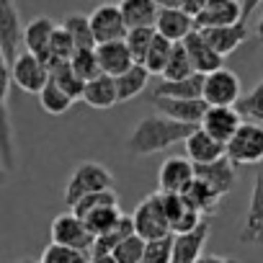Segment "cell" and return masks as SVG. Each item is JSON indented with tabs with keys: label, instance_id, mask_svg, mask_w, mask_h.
Segmentation results:
<instances>
[{
	"label": "cell",
	"instance_id": "41",
	"mask_svg": "<svg viewBox=\"0 0 263 263\" xmlns=\"http://www.w3.org/2000/svg\"><path fill=\"white\" fill-rule=\"evenodd\" d=\"M111 253H114V258H116L119 263H140V258H142V253H145V240H142L137 232H132V235H126Z\"/></svg>",
	"mask_w": 263,
	"mask_h": 263
},
{
	"label": "cell",
	"instance_id": "27",
	"mask_svg": "<svg viewBox=\"0 0 263 263\" xmlns=\"http://www.w3.org/2000/svg\"><path fill=\"white\" fill-rule=\"evenodd\" d=\"M147 80H150V72H147V67H145V65H140V62H135L126 72L116 75V78H114V83H116V98H119V103L137 98V96L145 90Z\"/></svg>",
	"mask_w": 263,
	"mask_h": 263
},
{
	"label": "cell",
	"instance_id": "47",
	"mask_svg": "<svg viewBox=\"0 0 263 263\" xmlns=\"http://www.w3.org/2000/svg\"><path fill=\"white\" fill-rule=\"evenodd\" d=\"M255 42L258 44H263V16L258 18V24H255Z\"/></svg>",
	"mask_w": 263,
	"mask_h": 263
},
{
	"label": "cell",
	"instance_id": "36",
	"mask_svg": "<svg viewBox=\"0 0 263 263\" xmlns=\"http://www.w3.org/2000/svg\"><path fill=\"white\" fill-rule=\"evenodd\" d=\"M171 49H173V42H168L165 36L155 34V39H153V44H150V49H147V54L142 60V65L147 67L150 75H160L163 72V67H165V62L171 57Z\"/></svg>",
	"mask_w": 263,
	"mask_h": 263
},
{
	"label": "cell",
	"instance_id": "17",
	"mask_svg": "<svg viewBox=\"0 0 263 263\" xmlns=\"http://www.w3.org/2000/svg\"><path fill=\"white\" fill-rule=\"evenodd\" d=\"M242 21L237 0H206L204 8L194 16L196 29H214V26H230Z\"/></svg>",
	"mask_w": 263,
	"mask_h": 263
},
{
	"label": "cell",
	"instance_id": "6",
	"mask_svg": "<svg viewBox=\"0 0 263 263\" xmlns=\"http://www.w3.org/2000/svg\"><path fill=\"white\" fill-rule=\"evenodd\" d=\"M240 96H242L240 78L224 65L204 75L201 98L206 101V106H235Z\"/></svg>",
	"mask_w": 263,
	"mask_h": 263
},
{
	"label": "cell",
	"instance_id": "38",
	"mask_svg": "<svg viewBox=\"0 0 263 263\" xmlns=\"http://www.w3.org/2000/svg\"><path fill=\"white\" fill-rule=\"evenodd\" d=\"M108 204H119V199H116V191H114V189L93 191V194H88V196L78 199V201L70 206V212H75V214L83 219V217H85V214H90L93 209H101V206H108Z\"/></svg>",
	"mask_w": 263,
	"mask_h": 263
},
{
	"label": "cell",
	"instance_id": "29",
	"mask_svg": "<svg viewBox=\"0 0 263 263\" xmlns=\"http://www.w3.org/2000/svg\"><path fill=\"white\" fill-rule=\"evenodd\" d=\"M72 98L49 78L47 83H44V88L39 90V106L49 114V116H62V114H67L70 108H72Z\"/></svg>",
	"mask_w": 263,
	"mask_h": 263
},
{
	"label": "cell",
	"instance_id": "10",
	"mask_svg": "<svg viewBox=\"0 0 263 263\" xmlns=\"http://www.w3.org/2000/svg\"><path fill=\"white\" fill-rule=\"evenodd\" d=\"M242 245H263V163L258 165V173L253 178V191L245 212V222L240 230Z\"/></svg>",
	"mask_w": 263,
	"mask_h": 263
},
{
	"label": "cell",
	"instance_id": "23",
	"mask_svg": "<svg viewBox=\"0 0 263 263\" xmlns=\"http://www.w3.org/2000/svg\"><path fill=\"white\" fill-rule=\"evenodd\" d=\"M186 145V158L194 163V165H201V163H212L217 158L224 155V145L219 140H214L212 135H206V132L201 126H196L191 135L183 140Z\"/></svg>",
	"mask_w": 263,
	"mask_h": 263
},
{
	"label": "cell",
	"instance_id": "50",
	"mask_svg": "<svg viewBox=\"0 0 263 263\" xmlns=\"http://www.w3.org/2000/svg\"><path fill=\"white\" fill-rule=\"evenodd\" d=\"M21 263H39V260H31V258H24Z\"/></svg>",
	"mask_w": 263,
	"mask_h": 263
},
{
	"label": "cell",
	"instance_id": "35",
	"mask_svg": "<svg viewBox=\"0 0 263 263\" xmlns=\"http://www.w3.org/2000/svg\"><path fill=\"white\" fill-rule=\"evenodd\" d=\"M155 34H158V31H155V26L126 29L124 42H126V47H129L132 57H135V62H140V65H142V60H145V54H147V49H150V44H153Z\"/></svg>",
	"mask_w": 263,
	"mask_h": 263
},
{
	"label": "cell",
	"instance_id": "26",
	"mask_svg": "<svg viewBox=\"0 0 263 263\" xmlns=\"http://www.w3.org/2000/svg\"><path fill=\"white\" fill-rule=\"evenodd\" d=\"M183 199H186V204L189 206H194L201 217H209V214H214L217 209H219V201H222V196L209 186V183H204L201 178H194L186 189H183V194H181Z\"/></svg>",
	"mask_w": 263,
	"mask_h": 263
},
{
	"label": "cell",
	"instance_id": "4",
	"mask_svg": "<svg viewBox=\"0 0 263 263\" xmlns=\"http://www.w3.org/2000/svg\"><path fill=\"white\" fill-rule=\"evenodd\" d=\"M129 217H132V227H135V232L142 240H158V237L171 235V224H168V217H165V209H163L160 191L142 199Z\"/></svg>",
	"mask_w": 263,
	"mask_h": 263
},
{
	"label": "cell",
	"instance_id": "19",
	"mask_svg": "<svg viewBox=\"0 0 263 263\" xmlns=\"http://www.w3.org/2000/svg\"><path fill=\"white\" fill-rule=\"evenodd\" d=\"M196 29L194 16H189L183 8L173 6V8H160L158 18H155V31L160 36H165L168 42H183L191 31Z\"/></svg>",
	"mask_w": 263,
	"mask_h": 263
},
{
	"label": "cell",
	"instance_id": "33",
	"mask_svg": "<svg viewBox=\"0 0 263 263\" xmlns=\"http://www.w3.org/2000/svg\"><path fill=\"white\" fill-rule=\"evenodd\" d=\"M39 263H90V253H88V250H80V248L49 242V245L44 248Z\"/></svg>",
	"mask_w": 263,
	"mask_h": 263
},
{
	"label": "cell",
	"instance_id": "13",
	"mask_svg": "<svg viewBox=\"0 0 263 263\" xmlns=\"http://www.w3.org/2000/svg\"><path fill=\"white\" fill-rule=\"evenodd\" d=\"M150 103L168 119L183 121V124H194L199 126L204 111H206V101L204 98H168V96H153L150 93Z\"/></svg>",
	"mask_w": 263,
	"mask_h": 263
},
{
	"label": "cell",
	"instance_id": "3",
	"mask_svg": "<svg viewBox=\"0 0 263 263\" xmlns=\"http://www.w3.org/2000/svg\"><path fill=\"white\" fill-rule=\"evenodd\" d=\"M103 189H114V173L101 163H90V160L80 163L65 186V204L72 206L78 199H83L93 191H103Z\"/></svg>",
	"mask_w": 263,
	"mask_h": 263
},
{
	"label": "cell",
	"instance_id": "20",
	"mask_svg": "<svg viewBox=\"0 0 263 263\" xmlns=\"http://www.w3.org/2000/svg\"><path fill=\"white\" fill-rule=\"evenodd\" d=\"M204 34V39L212 44V49L219 54V57H230L237 47L245 44L248 39V24L245 21H237V24H230V26H214V29H199Z\"/></svg>",
	"mask_w": 263,
	"mask_h": 263
},
{
	"label": "cell",
	"instance_id": "15",
	"mask_svg": "<svg viewBox=\"0 0 263 263\" xmlns=\"http://www.w3.org/2000/svg\"><path fill=\"white\" fill-rule=\"evenodd\" d=\"M196 171V178H201L204 183H209L219 196H227L235 186H237V165L222 155L212 163H201V165H194Z\"/></svg>",
	"mask_w": 263,
	"mask_h": 263
},
{
	"label": "cell",
	"instance_id": "22",
	"mask_svg": "<svg viewBox=\"0 0 263 263\" xmlns=\"http://www.w3.org/2000/svg\"><path fill=\"white\" fill-rule=\"evenodd\" d=\"M96 57L101 65V72L116 78L121 72H126L132 65H135V57H132L129 47L124 39L119 42H106V44H96Z\"/></svg>",
	"mask_w": 263,
	"mask_h": 263
},
{
	"label": "cell",
	"instance_id": "14",
	"mask_svg": "<svg viewBox=\"0 0 263 263\" xmlns=\"http://www.w3.org/2000/svg\"><path fill=\"white\" fill-rule=\"evenodd\" d=\"M209 232H212L209 222L201 219L194 230L173 235L171 263H196V258L204 253V245H206V240H209Z\"/></svg>",
	"mask_w": 263,
	"mask_h": 263
},
{
	"label": "cell",
	"instance_id": "31",
	"mask_svg": "<svg viewBox=\"0 0 263 263\" xmlns=\"http://www.w3.org/2000/svg\"><path fill=\"white\" fill-rule=\"evenodd\" d=\"M121 217H124V212L119 209V204H108V206H101V209H93L90 214H85L83 222H85V227L90 230V235L98 237V235L108 232Z\"/></svg>",
	"mask_w": 263,
	"mask_h": 263
},
{
	"label": "cell",
	"instance_id": "1",
	"mask_svg": "<svg viewBox=\"0 0 263 263\" xmlns=\"http://www.w3.org/2000/svg\"><path fill=\"white\" fill-rule=\"evenodd\" d=\"M196 126L183 124L176 119H168L163 114H153L137 121V126L132 129V135L126 140V153L135 158H147L155 153H165L173 145L183 142Z\"/></svg>",
	"mask_w": 263,
	"mask_h": 263
},
{
	"label": "cell",
	"instance_id": "2",
	"mask_svg": "<svg viewBox=\"0 0 263 263\" xmlns=\"http://www.w3.org/2000/svg\"><path fill=\"white\" fill-rule=\"evenodd\" d=\"M224 155L235 165H260L263 163V124L242 121L237 132L227 140Z\"/></svg>",
	"mask_w": 263,
	"mask_h": 263
},
{
	"label": "cell",
	"instance_id": "25",
	"mask_svg": "<svg viewBox=\"0 0 263 263\" xmlns=\"http://www.w3.org/2000/svg\"><path fill=\"white\" fill-rule=\"evenodd\" d=\"M119 11L124 16L126 29H140V26H155V18L160 13V6L155 0H119Z\"/></svg>",
	"mask_w": 263,
	"mask_h": 263
},
{
	"label": "cell",
	"instance_id": "45",
	"mask_svg": "<svg viewBox=\"0 0 263 263\" xmlns=\"http://www.w3.org/2000/svg\"><path fill=\"white\" fill-rule=\"evenodd\" d=\"M196 263H237L235 258H224V255H199L196 258Z\"/></svg>",
	"mask_w": 263,
	"mask_h": 263
},
{
	"label": "cell",
	"instance_id": "37",
	"mask_svg": "<svg viewBox=\"0 0 263 263\" xmlns=\"http://www.w3.org/2000/svg\"><path fill=\"white\" fill-rule=\"evenodd\" d=\"M62 26H65L67 34L72 36L75 49H93V47H96V39H93V31H90V21H88V16H70Z\"/></svg>",
	"mask_w": 263,
	"mask_h": 263
},
{
	"label": "cell",
	"instance_id": "42",
	"mask_svg": "<svg viewBox=\"0 0 263 263\" xmlns=\"http://www.w3.org/2000/svg\"><path fill=\"white\" fill-rule=\"evenodd\" d=\"M171 245H173V235H165L158 240H145V253H142L140 263H171Z\"/></svg>",
	"mask_w": 263,
	"mask_h": 263
},
{
	"label": "cell",
	"instance_id": "44",
	"mask_svg": "<svg viewBox=\"0 0 263 263\" xmlns=\"http://www.w3.org/2000/svg\"><path fill=\"white\" fill-rule=\"evenodd\" d=\"M206 0H178V8H183L189 16H196L201 8H204Z\"/></svg>",
	"mask_w": 263,
	"mask_h": 263
},
{
	"label": "cell",
	"instance_id": "5",
	"mask_svg": "<svg viewBox=\"0 0 263 263\" xmlns=\"http://www.w3.org/2000/svg\"><path fill=\"white\" fill-rule=\"evenodd\" d=\"M8 93H11V65L0 52V163L6 171L16 168V145H13V124L8 111Z\"/></svg>",
	"mask_w": 263,
	"mask_h": 263
},
{
	"label": "cell",
	"instance_id": "40",
	"mask_svg": "<svg viewBox=\"0 0 263 263\" xmlns=\"http://www.w3.org/2000/svg\"><path fill=\"white\" fill-rule=\"evenodd\" d=\"M75 52V44H72V36L67 34L65 26H57L54 34H52V42H49V67L54 62H67Z\"/></svg>",
	"mask_w": 263,
	"mask_h": 263
},
{
	"label": "cell",
	"instance_id": "32",
	"mask_svg": "<svg viewBox=\"0 0 263 263\" xmlns=\"http://www.w3.org/2000/svg\"><path fill=\"white\" fill-rule=\"evenodd\" d=\"M194 72H196V70H194V65H191V60H189L183 44L176 42L173 49H171V57H168L163 72H160V78H163V80H178V78H189V75H194Z\"/></svg>",
	"mask_w": 263,
	"mask_h": 263
},
{
	"label": "cell",
	"instance_id": "28",
	"mask_svg": "<svg viewBox=\"0 0 263 263\" xmlns=\"http://www.w3.org/2000/svg\"><path fill=\"white\" fill-rule=\"evenodd\" d=\"M201 85H204V75L194 72L189 78H178V80H160L153 88V96H168V98H201Z\"/></svg>",
	"mask_w": 263,
	"mask_h": 263
},
{
	"label": "cell",
	"instance_id": "21",
	"mask_svg": "<svg viewBox=\"0 0 263 263\" xmlns=\"http://www.w3.org/2000/svg\"><path fill=\"white\" fill-rule=\"evenodd\" d=\"M181 44H183V49H186V54H189L194 70L201 72V75H206V72L222 67V62H224V57H219V54L212 49V44L204 39V34H201L199 29H194Z\"/></svg>",
	"mask_w": 263,
	"mask_h": 263
},
{
	"label": "cell",
	"instance_id": "12",
	"mask_svg": "<svg viewBox=\"0 0 263 263\" xmlns=\"http://www.w3.org/2000/svg\"><path fill=\"white\" fill-rule=\"evenodd\" d=\"M240 124H242V116L235 106H206V111L199 121V126L206 135H212L222 145H227V140L237 132Z\"/></svg>",
	"mask_w": 263,
	"mask_h": 263
},
{
	"label": "cell",
	"instance_id": "39",
	"mask_svg": "<svg viewBox=\"0 0 263 263\" xmlns=\"http://www.w3.org/2000/svg\"><path fill=\"white\" fill-rule=\"evenodd\" d=\"M67 62H70V67L78 72V78H83V80H93L96 75H101V65H98V57H96V47H93V49H75Z\"/></svg>",
	"mask_w": 263,
	"mask_h": 263
},
{
	"label": "cell",
	"instance_id": "8",
	"mask_svg": "<svg viewBox=\"0 0 263 263\" xmlns=\"http://www.w3.org/2000/svg\"><path fill=\"white\" fill-rule=\"evenodd\" d=\"M24 44V26L16 0H0V52L6 54L8 65L18 57Z\"/></svg>",
	"mask_w": 263,
	"mask_h": 263
},
{
	"label": "cell",
	"instance_id": "9",
	"mask_svg": "<svg viewBox=\"0 0 263 263\" xmlns=\"http://www.w3.org/2000/svg\"><path fill=\"white\" fill-rule=\"evenodd\" d=\"M49 235H52V242H60V245H70V248H80V250H88L93 248V235L90 230L85 227V222L75 214V212H62L52 219V227H49Z\"/></svg>",
	"mask_w": 263,
	"mask_h": 263
},
{
	"label": "cell",
	"instance_id": "30",
	"mask_svg": "<svg viewBox=\"0 0 263 263\" xmlns=\"http://www.w3.org/2000/svg\"><path fill=\"white\" fill-rule=\"evenodd\" d=\"M49 78L72 98V101H80V96H83V85H85V80L83 78H78V72L70 67V62H54L52 67H49Z\"/></svg>",
	"mask_w": 263,
	"mask_h": 263
},
{
	"label": "cell",
	"instance_id": "43",
	"mask_svg": "<svg viewBox=\"0 0 263 263\" xmlns=\"http://www.w3.org/2000/svg\"><path fill=\"white\" fill-rule=\"evenodd\" d=\"M263 3V0H240V13H242V21L248 24V18L258 11V6Z\"/></svg>",
	"mask_w": 263,
	"mask_h": 263
},
{
	"label": "cell",
	"instance_id": "7",
	"mask_svg": "<svg viewBox=\"0 0 263 263\" xmlns=\"http://www.w3.org/2000/svg\"><path fill=\"white\" fill-rule=\"evenodd\" d=\"M49 80V67L31 52H18V57L11 62V83L16 88H21L24 93H34L39 96V90L44 88V83Z\"/></svg>",
	"mask_w": 263,
	"mask_h": 263
},
{
	"label": "cell",
	"instance_id": "48",
	"mask_svg": "<svg viewBox=\"0 0 263 263\" xmlns=\"http://www.w3.org/2000/svg\"><path fill=\"white\" fill-rule=\"evenodd\" d=\"M155 3L160 8H173V6H178V0H155Z\"/></svg>",
	"mask_w": 263,
	"mask_h": 263
},
{
	"label": "cell",
	"instance_id": "11",
	"mask_svg": "<svg viewBox=\"0 0 263 263\" xmlns=\"http://www.w3.org/2000/svg\"><path fill=\"white\" fill-rule=\"evenodd\" d=\"M90 31H93V39L96 44H106V42H119L126 36V24H124V16L119 11V6L114 3H103L98 6L90 16Z\"/></svg>",
	"mask_w": 263,
	"mask_h": 263
},
{
	"label": "cell",
	"instance_id": "49",
	"mask_svg": "<svg viewBox=\"0 0 263 263\" xmlns=\"http://www.w3.org/2000/svg\"><path fill=\"white\" fill-rule=\"evenodd\" d=\"M0 183H6V168H3V163H0Z\"/></svg>",
	"mask_w": 263,
	"mask_h": 263
},
{
	"label": "cell",
	"instance_id": "34",
	"mask_svg": "<svg viewBox=\"0 0 263 263\" xmlns=\"http://www.w3.org/2000/svg\"><path fill=\"white\" fill-rule=\"evenodd\" d=\"M235 108H237L240 116H245L248 121L263 124V80L255 83V85L250 88V93L240 96L237 103H235Z\"/></svg>",
	"mask_w": 263,
	"mask_h": 263
},
{
	"label": "cell",
	"instance_id": "24",
	"mask_svg": "<svg viewBox=\"0 0 263 263\" xmlns=\"http://www.w3.org/2000/svg\"><path fill=\"white\" fill-rule=\"evenodd\" d=\"M80 101H83V103H88L90 108H98V111L114 108V106L119 103L114 78H111V75H106V72H101V75H96L93 80H85Z\"/></svg>",
	"mask_w": 263,
	"mask_h": 263
},
{
	"label": "cell",
	"instance_id": "16",
	"mask_svg": "<svg viewBox=\"0 0 263 263\" xmlns=\"http://www.w3.org/2000/svg\"><path fill=\"white\" fill-rule=\"evenodd\" d=\"M194 178H196V171L189 158H168L158 171V186L163 194H183V189Z\"/></svg>",
	"mask_w": 263,
	"mask_h": 263
},
{
	"label": "cell",
	"instance_id": "46",
	"mask_svg": "<svg viewBox=\"0 0 263 263\" xmlns=\"http://www.w3.org/2000/svg\"><path fill=\"white\" fill-rule=\"evenodd\" d=\"M90 263H119L114 253H90Z\"/></svg>",
	"mask_w": 263,
	"mask_h": 263
},
{
	"label": "cell",
	"instance_id": "18",
	"mask_svg": "<svg viewBox=\"0 0 263 263\" xmlns=\"http://www.w3.org/2000/svg\"><path fill=\"white\" fill-rule=\"evenodd\" d=\"M54 29L57 24L49 16H36L24 26V49L36 54L47 67H49V42H52Z\"/></svg>",
	"mask_w": 263,
	"mask_h": 263
}]
</instances>
